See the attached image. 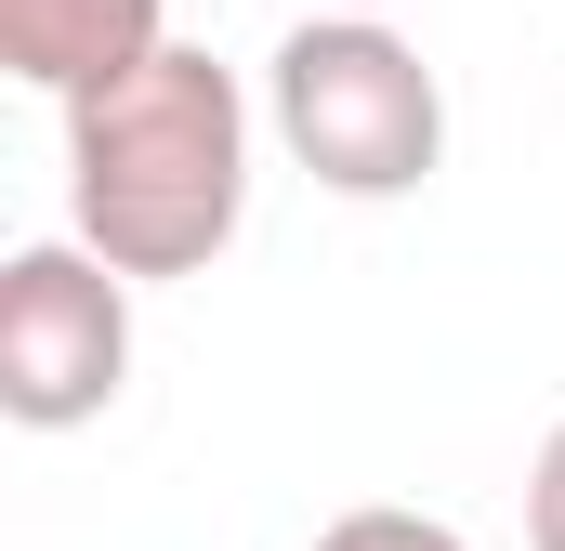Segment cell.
Masks as SVG:
<instances>
[{
	"label": "cell",
	"mask_w": 565,
	"mask_h": 551,
	"mask_svg": "<svg viewBox=\"0 0 565 551\" xmlns=\"http://www.w3.org/2000/svg\"><path fill=\"white\" fill-rule=\"evenodd\" d=\"M250 132L264 106L237 93V66H211L198 40H158L132 79L66 106V224L119 276H211L250 224Z\"/></svg>",
	"instance_id": "obj_1"
},
{
	"label": "cell",
	"mask_w": 565,
	"mask_h": 551,
	"mask_svg": "<svg viewBox=\"0 0 565 551\" xmlns=\"http://www.w3.org/2000/svg\"><path fill=\"white\" fill-rule=\"evenodd\" d=\"M264 132L329 197L382 210L447 171V79L422 66V40L395 13H302L264 66Z\"/></svg>",
	"instance_id": "obj_2"
},
{
	"label": "cell",
	"mask_w": 565,
	"mask_h": 551,
	"mask_svg": "<svg viewBox=\"0 0 565 551\" xmlns=\"http://www.w3.org/2000/svg\"><path fill=\"white\" fill-rule=\"evenodd\" d=\"M132 289L79 224L0 263V420L13 433H79L132 395Z\"/></svg>",
	"instance_id": "obj_3"
},
{
	"label": "cell",
	"mask_w": 565,
	"mask_h": 551,
	"mask_svg": "<svg viewBox=\"0 0 565 551\" xmlns=\"http://www.w3.org/2000/svg\"><path fill=\"white\" fill-rule=\"evenodd\" d=\"M158 40H171V0H0V66L53 106L132 79Z\"/></svg>",
	"instance_id": "obj_4"
},
{
	"label": "cell",
	"mask_w": 565,
	"mask_h": 551,
	"mask_svg": "<svg viewBox=\"0 0 565 551\" xmlns=\"http://www.w3.org/2000/svg\"><path fill=\"white\" fill-rule=\"evenodd\" d=\"M302 551H473L447 512H395V499H369V512H329Z\"/></svg>",
	"instance_id": "obj_5"
},
{
	"label": "cell",
	"mask_w": 565,
	"mask_h": 551,
	"mask_svg": "<svg viewBox=\"0 0 565 551\" xmlns=\"http://www.w3.org/2000/svg\"><path fill=\"white\" fill-rule=\"evenodd\" d=\"M526 551H565V420L540 433V460H526Z\"/></svg>",
	"instance_id": "obj_6"
},
{
	"label": "cell",
	"mask_w": 565,
	"mask_h": 551,
	"mask_svg": "<svg viewBox=\"0 0 565 551\" xmlns=\"http://www.w3.org/2000/svg\"><path fill=\"white\" fill-rule=\"evenodd\" d=\"M316 13H395V0H316Z\"/></svg>",
	"instance_id": "obj_7"
}]
</instances>
